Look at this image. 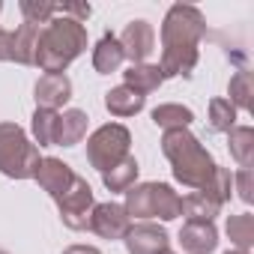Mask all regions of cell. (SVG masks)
<instances>
[{
	"label": "cell",
	"mask_w": 254,
	"mask_h": 254,
	"mask_svg": "<svg viewBox=\"0 0 254 254\" xmlns=\"http://www.w3.org/2000/svg\"><path fill=\"white\" fill-rule=\"evenodd\" d=\"M206 36V18L197 6L174 3L162 21V78H191L200 60V39Z\"/></svg>",
	"instance_id": "6da1fadb"
},
{
	"label": "cell",
	"mask_w": 254,
	"mask_h": 254,
	"mask_svg": "<svg viewBox=\"0 0 254 254\" xmlns=\"http://www.w3.org/2000/svg\"><path fill=\"white\" fill-rule=\"evenodd\" d=\"M162 153L171 162L174 180L191 191H200L209 186L212 174H215V159L209 156V150L189 132V129H171L162 135Z\"/></svg>",
	"instance_id": "7a4b0ae2"
},
{
	"label": "cell",
	"mask_w": 254,
	"mask_h": 254,
	"mask_svg": "<svg viewBox=\"0 0 254 254\" xmlns=\"http://www.w3.org/2000/svg\"><path fill=\"white\" fill-rule=\"evenodd\" d=\"M87 51V27L69 15L51 18L39 30L36 63L45 75H63V69Z\"/></svg>",
	"instance_id": "3957f363"
},
{
	"label": "cell",
	"mask_w": 254,
	"mask_h": 254,
	"mask_svg": "<svg viewBox=\"0 0 254 254\" xmlns=\"http://www.w3.org/2000/svg\"><path fill=\"white\" fill-rule=\"evenodd\" d=\"M42 156L18 123H0V174L9 180H33Z\"/></svg>",
	"instance_id": "277c9868"
},
{
	"label": "cell",
	"mask_w": 254,
	"mask_h": 254,
	"mask_svg": "<svg viewBox=\"0 0 254 254\" xmlns=\"http://www.w3.org/2000/svg\"><path fill=\"white\" fill-rule=\"evenodd\" d=\"M180 194L168 186V183H135L126 191V212L135 221H150V218H162V221H174L180 218Z\"/></svg>",
	"instance_id": "5b68a950"
},
{
	"label": "cell",
	"mask_w": 254,
	"mask_h": 254,
	"mask_svg": "<svg viewBox=\"0 0 254 254\" xmlns=\"http://www.w3.org/2000/svg\"><path fill=\"white\" fill-rule=\"evenodd\" d=\"M129 147H132V132L123 123H105L87 138V162L99 174H105L126 156H132Z\"/></svg>",
	"instance_id": "8992f818"
},
{
	"label": "cell",
	"mask_w": 254,
	"mask_h": 254,
	"mask_svg": "<svg viewBox=\"0 0 254 254\" xmlns=\"http://www.w3.org/2000/svg\"><path fill=\"white\" fill-rule=\"evenodd\" d=\"M57 209H60V218L69 230H87V221H90V209L96 206L93 200V189L84 177H75L72 186L54 200Z\"/></svg>",
	"instance_id": "52a82bcc"
},
{
	"label": "cell",
	"mask_w": 254,
	"mask_h": 254,
	"mask_svg": "<svg viewBox=\"0 0 254 254\" xmlns=\"http://www.w3.org/2000/svg\"><path fill=\"white\" fill-rule=\"evenodd\" d=\"M135 221L129 218V212H126V206L123 203H114V200H108V203H96L93 209H90V221H87V227L96 233V236H102V239H123L126 233H129V227H132Z\"/></svg>",
	"instance_id": "ba28073f"
},
{
	"label": "cell",
	"mask_w": 254,
	"mask_h": 254,
	"mask_svg": "<svg viewBox=\"0 0 254 254\" xmlns=\"http://www.w3.org/2000/svg\"><path fill=\"white\" fill-rule=\"evenodd\" d=\"M117 39H120L123 57L129 60L132 66L147 63V57L156 51V30H153V24H150V21H144V18L129 21V24H126V30H123Z\"/></svg>",
	"instance_id": "9c48e42d"
},
{
	"label": "cell",
	"mask_w": 254,
	"mask_h": 254,
	"mask_svg": "<svg viewBox=\"0 0 254 254\" xmlns=\"http://www.w3.org/2000/svg\"><path fill=\"white\" fill-rule=\"evenodd\" d=\"M126 242V251L129 254H165L171 251V239H168V230L153 224V221H138L129 227V233L123 236Z\"/></svg>",
	"instance_id": "30bf717a"
},
{
	"label": "cell",
	"mask_w": 254,
	"mask_h": 254,
	"mask_svg": "<svg viewBox=\"0 0 254 254\" xmlns=\"http://www.w3.org/2000/svg\"><path fill=\"white\" fill-rule=\"evenodd\" d=\"M78 174L63 162V159H54V156H45L42 162H39V168H36V174H33V180L42 186V191H48L51 194V200H57L69 186H72V180H75Z\"/></svg>",
	"instance_id": "8fae6325"
},
{
	"label": "cell",
	"mask_w": 254,
	"mask_h": 254,
	"mask_svg": "<svg viewBox=\"0 0 254 254\" xmlns=\"http://www.w3.org/2000/svg\"><path fill=\"white\" fill-rule=\"evenodd\" d=\"M33 99H36V108L60 111L72 99V81L66 75H42L33 87Z\"/></svg>",
	"instance_id": "7c38bea8"
},
{
	"label": "cell",
	"mask_w": 254,
	"mask_h": 254,
	"mask_svg": "<svg viewBox=\"0 0 254 254\" xmlns=\"http://www.w3.org/2000/svg\"><path fill=\"white\" fill-rule=\"evenodd\" d=\"M180 245L186 254H212L218 248V230L212 221H186L180 230Z\"/></svg>",
	"instance_id": "4fadbf2b"
},
{
	"label": "cell",
	"mask_w": 254,
	"mask_h": 254,
	"mask_svg": "<svg viewBox=\"0 0 254 254\" xmlns=\"http://www.w3.org/2000/svg\"><path fill=\"white\" fill-rule=\"evenodd\" d=\"M87 126H90L87 111H81V108L63 111L60 120H57V138H54V147H75V144H81L84 135H87Z\"/></svg>",
	"instance_id": "5bb4252c"
},
{
	"label": "cell",
	"mask_w": 254,
	"mask_h": 254,
	"mask_svg": "<svg viewBox=\"0 0 254 254\" xmlns=\"http://www.w3.org/2000/svg\"><path fill=\"white\" fill-rule=\"evenodd\" d=\"M123 84L147 99L150 93H156L165 84V78H162L159 63H138V66H129V69L123 72Z\"/></svg>",
	"instance_id": "9a60e30c"
},
{
	"label": "cell",
	"mask_w": 254,
	"mask_h": 254,
	"mask_svg": "<svg viewBox=\"0 0 254 254\" xmlns=\"http://www.w3.org/2000/svg\"><path fill=\"white\" fill-rule=\"evenodd\" d=\"M221 212V203L209 194V191H189L180 200V215H186V221H212Z\"/></svg>",
	"instance_id": "2e32d148"
},
{
	"label": "cell",
	"mask_w": 254,
	"mask_h": 254,
	"mask_svg": "<svg viewBox=\"0 0 254 254\" xmlns=\"http://www.w3.org/2000/svg\"><path fill=\"white\" fill-rule=\"evenodd\" d=\"M144 102H147L144 96H138L135 90H129L126 84H120V87H114V90L105 93V108H108V114H111V117H120V120L141 114V111H144Z\"/></svg>",
	"instance_id": "e0dca14e"
},
{
	"label": "cell",
	"mask_w": 254,
	"mask_h": 254,
	"mask_svg": "<svg viewBox=\"0 0 254 254\" xmlns=\"http://www.w3.org/2000/svg\"><path fill=\"white\" fill-rule=\"evenodd\" d=\"M126 63L123 57V48H120V39L114 33H105L96 48H93V69L99 75H111V72H120V66Z\"/></svg>",
	"instance_id": "ac0fdd59"
},
{
	"label": "cell",
	"mask_w": 254,
	"mask_h": 254,
	"mask_svg": "<svg viewBox=\"0 0 254 254\" xmlns=\"http://www.w3.org/2000/svg\"><path fill=\"white\" fill-rule=\"evenodd\" d=\"M39 30L36 24H18V30L12 33V63L18 66H33L36 63V45H39Z\"/></svg>",
	"instance_id": "d6986e66"
},
{
	"label": "cell",
	"mask_w": 254,
	"mask_h": 254,
	"mask_svg": "<svg viewBox=\"0 0 254 254\" xmlns=\"http://www.w3.org/2000/svg\"><path fill=\"white\" fill-rule=\"evenodd\" d=\"M138 159L135 156H126L120 165H114L111 171H105L102 174V183H105V189L108 191H114V194H126L135 183H138Z\"/></svg>",
	"instance_id": "ffe728a7"
},
{
	"label": "cell",
	"mask_w": 254,
	"mask_h": 254,
	"mask_svg": "<svg viewBox=\"0 0 254 254\" xmlns=\"http://www.w3.org/2000/svg\"><path fill=\"white\" fill-rule=\"evenodd\" d=\"M150 117H153V123L159 126L162 132H171V129H189V126L194 123V114H191V108H186V105H177V102L156 105Z\"/></svg>",
	"instance_id": "44dd1931"
},
{
	"label": "cell",
	"mask_w": 254,
	"mask_h": 254,
	"mask_svg": "<svg viewBox=\"0 0 254 254\" xmlns=\"http://www.w3.org/2000/svg\"><path fill=\"white\" fill-rule=\"evenodd\" d=\"M227 147H230V156L239 168L254 165V129L251 126H233L227 132Z\"/></svg>",
	"instance_id": "7402d4cb"
},
{
	"label": "cell",
	"mask_w": 254,
	"mask_h": 254,
	"mask_svg": "<svg viewBox=\"0 0 254 254\" xmlns=\"http://www.w3.org/2000/svg\"><path fill=\"white\" fill-rule=\"evenodd\" d=\"M227 236L233 242V251H251L254 245V215L251 212H242V215H230L227 218Z\"/></svg>",
	"instance_id": "603a6c76"
},
{
	"label": "cell",
	"mask_w": 254,
	"mask_h": 254,
	"mask_svg": "<svg viewBox=\"0 0 254 254\" xmlns=\"http://www.w3.org/2000/svg\"><path fill=\"white\" fill-rule=\"evenodd\" d=\"M57 120H60V111H45V108H36L33 111L30 129H33V138H36V147H54Z\"/></svg>",
	"instance_id": "cb8c5ba5"
},
{
	"label": "cell",
	"mask_w": 254,
	"mask_h": 254,
	"mask_svg": "<svg viewBox=\"0 0 254 254\" xmlns=\"http://www.w3.org/2000/svg\"><path fill=\"white\" fill-rule=\"evenodd\" d=\"M227 102L236 108V111H251V72L242 66L233 78H230V84H227Z\"/></svg>",
	"instance_id": "d4e9b609"
},
{
	"label": "cell",
	"mask_w": 254,
	"mask_h": 254,
	"mask_svg": "<svg viewBox=\"0 0 254 254\" xmlns=\"http://www.w3.org/2000/svg\"><path fill=\"white\" fill-rule=\"evenodd\" d=\"M233 126H236V108L227 99H212L209 102V129L227 135Z\"/></svg>",
	"instance_id": "484cf974"
},
{
	"label": "cell",
	"mask_w": 254,
	"mask_h": 254,
	"mask_svg": "<svg viewBox=\"0 0 254 254\" xmlns=\"http://www.w3.org/2000/svg\"><path fill=\"white\" fill-rule=\"evenodd\" d=\"M18 9H21V15H24V21H27V24L45 27L51 18H57L60 3H39V0H21Z\"/></svg>",
	"instance_id": "4316f807"
},
{
	"label": "cell",
	"mask_w": 254,
	"mask_h": 254,
	"mask_svg": "<svg viewBox=\"0 0 254 254\" xmlns=\"http://www.w3.org/2000/svg\"><path fill=\"white\" fill-rule=\"evenodd\" d=\"M233 191L239 194L242 203H251L254 200V174H251V168H239L233 174Z\"/></svg>",
	"instance_id": "83f0119b"
},
{
	"label": "cell",
	"mask_w": 254,
	"mask_h": 254,
	"mask_svg": "<svg viewBox=\"0 0 254 254\" xmlns=\"http://www.w3.org/2000/svg\"><path fill=\"white\" fill-rule=\"evenodd\" d=\"M0 60L12 63V33L0 27Z\"/></svg>",
	"instance_id": "f1b7e54d"
},
{
	"label": "cell",
	"mask_w": 254,
	"mask_h": 254,
	"mask_svg": "<svg viewBox=\"0 0 254 254\" xmlns=\"http://www.w3.org/2000/svg\"><path fill=\"white\" fill-rule=\"evenodd\" d=\"M63 254H102L99 248H93V245H69Z\"/></svg>",
	"instance_id": "f546056e"
},
{
	"label": "cell",
	"mask_w": 254,
	"mask_h": 254,
	"mask_svg": "<svg viewBox=\"0 0 254 254\" xmlns=\"http://www.w3.org/2000/svg\"><path fill=\"white\" fill-rule=\"evenodd\" d=\"M224 254H245V251H224Z\"/></svg>",
	"instance_id": "4dcf8cb0"
},
{
	"label": "cell",
	"mask_w": 254,
	"mask_h": 254,
	"mask_svg": "<svg viewBox=\"0 0 254 254\" xmlns=\"http://www.w3.org/2000/svg\"><path fill=\"white\" fill-rule=\"evenodd\" d=\"M0 12H3V3H0Z\"/></svg>",
	"instance_id": "1f68e13d"
},
{
	"label": "cell",
	"mask_w": 254,
	"mask_h": 254,
	"mask_svg": "<svg viewBox=\"0 0 254 254\" xmlns=\"http://www.w3.org/2000/svg\"><path fill=\"white\" fill-rule=\"evenodd\" d=\"M165 254H174V251H165Z\"/></svg>",
	"instance_id": "d6a6232c"
},
{
	"label": "cell",
	"mask_w": 254,
	"mask_h": 254,
	"mask_svg": "<svg viewBox=\"0 0 254 254\" xmlns=\"http://www.w3.org/2000/svg\"><path fill=\"white\" fill-rule=\"evenodd\" d=\"M0 254H6V251H0Z\"/></svg>",
	"instance_id": "836d02e7"
}]
</instances>
